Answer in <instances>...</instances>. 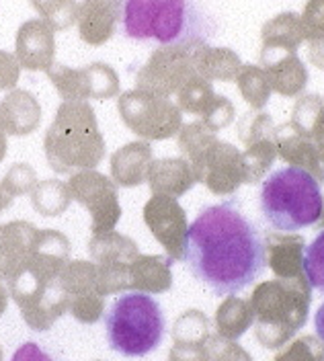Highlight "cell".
<instances>
[{
	"label": "cell",
	"instance_id": "6da1fadb",
	"mask_svg": "<svg viewBox=\"0 0 324 361\" xmlns=\"http://www.w3.org/2000/svg\"><path fill=\"white\" fill-rule=\"evenodd\" d=\"M183 261L216 295H236L263 275L267 247L240 202L226 200L204 207L187 228Z\"/></svg>",
	"mask_w": 324,
	"mask_h": 361
},
{
	"label": "cell",
	"instance_id": "7a4b0ae2",
	"mask_svg": "<svg viewBox=\"0 0 324 361\" xmlns=\"http://www.w3.org/2000/svg\"><path fill=\"white\" fill-rule=\"evenodd\" d=\"M72 245L60 230L39 228L31 261L19 275L6 281V288L29 329L49 331L68 312L70 300L60 275L68 265Z\"/></svg>",
	"mask_w": 324,
	"mask_h": 361
},
{
	"label": "cell",
	"instance_id": "3957f363",
	"mask_svg": "<svg viewBox=\"0 0 324 361\" xmlns=\"http://www.w3.org/2000/svg\"><path fill=\"white\" fill-rule=\"evenodd\" d=\"M119 21L123 35L142 44L185 45L216 31L197 0H121Z\"/></svg>",
	"mask_w": 324,
	"mask_h": 361
},
{
	"label": "cell",
	"instance_id": "277c9868",
	"mask_svg": "<svg viewBox=\"0 0 324 361\" xmlns=\"http://www.w3.org/2000/svg\"><path fill=\"white\" fill-rule=\"evenodd\" d=\"M47 164L58 175L89 171L105 158V140L89 103L64 101L44 140Z\"/></svg>",
	"mask_w": 324,
	"mask_h": 361
},
{
	"label": "cell",
	"instance_id": "5b68a950",
	"mask_svg": "<svg viewBox=\"0 0 324 361\" xmlns=\"http://www.w3.org/2000/svg\"><path fill=\"white\" fill-rule=\"evenodd\" d=\"M258 207L273 230H304L316 224L323 216L320 183L301 166L275 169L261 183Z\"/></svg>",
	"mask_w": 324,
	"mask_h": 361
},
{
	"label": "cell",
	"instance_id": "8992f818",
	"mask_svg": "<svg viewBox=\"0 0 324 361\" xmlns=\"http://www.w3.org/2000/svg\"><path fill=\"white\" fill-rule=\"evenodd\" d=\"M109 347L123 357H144L161 347L166 318L161 304L144 292L121 293L105 314Z\"/></svg>",
	"mask_w": 324,
	"mask_h": 361
},
{
	"label": "cell",
	"instance_id": "52a82bcc",
	"mask_svg": "<svg viewBox=\"0 0 324 361\" xmlns=\"http://www.w3.org/2000/svg\"><path fill=\"white\" fill-rule=\"evenodd\" d=\"M89 255L96 265L101 295L130 290V267L138 259V247L134 240L113 230L93 234L89 240Z\"/></svg>",
	"mask_w": 324,
	"mask_h": 361
},
{
	"label": "cell",
	"instance_id": "ba28073f",
	"mask_svg": "<svg viewBox=\"0 0 324 361\" xmlns=\"http://www.w3.org/2000/svg\"><path fill=\"white\" fill-rule=\"evenodd\" d=\"M72 200L85 205L91 214V230L93 234H103L113 230L121 218L119 195L113 180L93 169L76 171L68 179Z\"/></svg>",
	"mask_w": 324,
	"mask_h": 361
},
{
	"label": "cell",
	"instance_id": "9c48e42d",
	"mask_svg": "<svg viewBox=\"0 0 324 361\" xmlns=\"http://www.w3.org/2000/svg\"><path fill=\"white\" fill-rule=\"evenodd\" d=\"M62 288L68 293V312L82 324H94L105 312V295L99 292L96 265L93 261H68L60 275Z\"/></svg>",
	"mask_w": 324,
	"mask_h": 361
},
{
	"label": "cell",
	"instance_id": "30bf717a",
	"mask_svg": "<svg viewBox=\"0 0 324 361\" xmlns=\"http://www.w3.org/2000/svg\"><path fill=\"white\" fill-rule=\"evenodd\" d=\"M49 78L66 101L107 99L117 90L116 74L105 64H93L87 70H68L64 66L49 70Z\"/></svg>",
	"mask_w": 324,
	"mask_h": 361
},
{
	"label": "cell",
	"instance_id": "8fae6325",
	"mask_svg": "<svg viewBox=\"0 0 324 361\" xmlns=\"http://www.w3.org/2000/svg\"><path fill=\"white\" fill-rule=\"evenodd\" d=\"M39 228L25 220L0 224V279L8 281L31 261Z\"/></svg>",
	"mask_w": 324,
	"mask_h": 361
},
{
	"label": "cell",
	"instance_id": "7c38bea8",
	"mask_svg": "<svg viewBox=\"0 0 324 361\" xmlns=\"http://www.w3.org/2000/svg\"><path fill=\"white\" fill-rule=\"evenodd\" d=\"M146 224L150 226L152 234L162 243L166 252L173 259L183 261L185 257V236L187 226L185 216L181 207L173 200L166 197H154L144 209Z\"/></svg>",
	"mask_w": 324,
	"mask_h": 361
},
{
	"label": "cell",
	"instance_id": "4fadbf2b",
	"mask_svg": "<svg viewBox=\"0 0 324 361\" xmlns=\"http://www.w3.org/2000/svg\"><path fill=\"white\" fill-rule=\"evenodd\" d=\"M54 33L39 21L25 23L17 33L19 64L27 70H49L54 64Z\"/></svg>",
	"mask_w": 324,
	"mask_h": 361
},
{
	"label": "cell",
	"instance_id": "5bb4252c",
	"mask_svg": "<svg viewBox=\"0 0 324 361\" xmlns=\"http://www.w3.org/2000/svg\"><path fill=\"white\" fill-rule=\"evenodd\" d=\"M42 123V107L27 90H15L0 101V128L4 134L29 135Z\"/></svg>",
	"mask_w": 324,
	"mask_h": 361
},
{
	"label": "cell",
	"instance_id": "9a60e30c",
	"mask_svg": "<svg viewBox=\"0 0 324 361\" xmlns=\"http://www.w3.org/2000/svg\"><path fill=\"white\" fill-rule=\"evenodd\" d=\"M121 0H85L80 6V37L87 44H103L113 31Z\"/></svg>",
	"mask_w": 324,
	"mask_h": 361
},
{
	"label": "cell",
	"instance_id": "2e32d148",
	"mask_svg": "<svg viewBox=\"0 0 324 361\" xmlns=\"http://www.w3.org/2000/svg\"><path fill=\"white\" fill-rule=\"evenodd\" d=\"M170 279V261L164 257H138L130 267V290L134 292H166Z\"/></svg>",
	"mask_w": 324,
	"mask_h": 361
},
{
	"label": "cell",
	"instance_id": "e0dca14e",
	"mask_svg": "<svg viewBox=\"0 0 324 361\" xmlns=\"http://www.w3.org/2000/svg\"><path fill=\"white\" fill-rule=\"evenodd\" d=\"M72 203V193L66 180L46 179L37 180L35 189L31 191V205L44 218L62 216Z\"/></svg>",
	"mask_w": 324,
	"mask_h": 361
},
{
	"label": "cell",
	"instance_id": "ac0fdd59",
	"mask_svg": "<svg viewBox=\"0 0 324 361\" xmlns=\"http://www.w3.org/2000/svg\"><path fill=\"white\" fill-rule=\"evenodd\" d=\"M150 158V150L146 144H130L121 148L111 158V175L117 185L130 187L142 183V164Z\"/></svg>",
	"mask_w": 324,
	"mask_h": 361
},
{
	"label": "cell",
	"instance_id": "d6986e66",
	"mask_svg": "<svg viewBox=\"0 0 324 361\" xmlns=\"http://www.w3.org/2000/svg\"><path fill=\"white\" fill-rule=\"evenodd\" d=\"M301 267L310 288L324 293V230H320V234L304 248Z\"/></svg>",
	"mask_w": 324,
	"mask_h": 361
},
{
	"label": "cell",
	"instance_id": "ffe728a7",
	"mask_svg": "<svg viewBox=\"0 0 324 361\" xmlns=\"http://www.w3.org/2000/svg\"><path fill=\"white\" fill-rule=\"evenodd\" d=\"M2 187L11 197H21L25 193H31L37 185V173L27 162H15L6 175L2 177Z\"/></svg>",
	"mask_w": 324,
	"mask_h": 361
},
{
	"label": "cell",
	"instance_id": "44dd1931",
	"mask_svg": "<svg viewBox=\"0 0 324 361\" xmlns=\"http://www.w3.org/2000/svg\"><path fill=\"white\" fill-rule=\"evenodd\" d=\"M31 2L54 29H66L76 17L74 0H31Z\"/></svg>",
	"mask_w": 324,
	"mask_h": 361
},
{
	"label": "cell",
	"instance_id": "7402d4cb",
	"mask_svg": "<svg viewBox=\"0 0 324 361\" xmlns=\"http://www.w3.org/2000/svg\"><path fill=\"white\" fill-rule=\"evenodd\" d=\"M324 357V349L316 345L314 338H301L294 345L292 351L279 355L275 361H320Z\"/></svg>",
	"mask_w": 324,
	"mask_h": 361
},
{
	"label": "cell",
	"instance_id": "603a6c76",
	"mask_svg": "<svg viewBox=\"0 0 324 361\" xmlns=\"http://www.w3.org/2000/svg\"><path fill=\"white\" fill-rule=\"evenodd\" d=\"M19 72H21L19 62L11 54L0 51V89L15 87L17 80H19Z\"/></svg>",
	"mask_w": 324,
	"mask_h": 361
},
{
	"label": "cell",
	"instance_id": "cb8c5ba5",
	"mask_svg": "<svg viewBox=\"0 0 324 361\" xmlns=\"http://www.w3.org/2000/svg\"><path fill=\"white\" fill-rule=\"evenodd\" d=\"M11 361H56L54 355L46 351L39 343L35 341H27L23 345H19V349L13 353Z\"/></svg>",
	"mask_w": 324,
	"mask_h": 361
},
{
	"label": "cell",
	"instance_id": "d4e9b609",
	"mask_svg": "<svg viewBox=\"0 0 324 361\" xmlns=\"http://www.w3.org/2000/svg\"><path fill=\"white\" fill-rule=\"evenodd\" d=\"M314 326H316V335H318L320 341L324 343V302L320 304V308L316 310V316H314Z\"/></svg>",
	"mask_w": 324,
	"mask_h": 361
},
{
	"label": "cell",
	"instance_id": "484cf974",
	"mask_svg": "<svg viewBox=\"0 0 324 361\" xmlns=\"http://www.w3.org/2000/svg\"><path fill=\"white\" fill-rule=\"evenodd\" d=\"M8 288L0 281V316L6 312V306H8Z\"/></svg>",
	"mask_w": 324,
	"mask_h": 361
},
{
	"label": "cell",
	"instance_id": "4316f807",
	"mask_svg": "<svg viewBox=\"0 0 324 361\" xmlns=\"http://www.w3.org/2000/svg\"><path fill=\"white\" fill-rule=\"evenodd\" d=\"M13 200H15V197H11V195L4 191L2 183H0V212H2V209H8V207L13 205Z\"/></svg>",
	"mask_w": 324,
	"mask_h": 361
},
{
	"label": "cell",
	"instance_id": "83f0119b",
	"mask_svg": "<svg viewBox=\"0 0 324 361\" xmlns=\"http://www.w3.org/2000/svg\"><path fill=\"white\" fill-rule=\"evenodd\" d=\"M6 152H8V142H6V134H4V130L0 128V162L6 158Z\"/></svg>",
	"mask_w": 324,
	"mask_h": 361
},
{
	"label": "cell",
	"instance_id": "f1b7e54d",
	"mask_svg": "<svg viewBox=\"0 0 324 361\" xmlns=\"http://www.w3.org/2000/svg\"><path fill=\"white\" fill-rule=\"evenodd\" d=\"M4 360V353H2V345H0V361Z\"/></svg>",
	"mask_w": 324,
	"mask_h": 361
}]
</instances>
